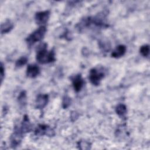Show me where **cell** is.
<instances>
[{
	"instance_id": "obj_5",
	"label": "cell",
	"mask_w": 150,
	"mask_h": 150,
	"mask_svg": "<svg viewBox=\"0 0 150 150\" xmlns=\"http://www.w3.org/2000/svg\"><path fill=\"white\" fill-rule=\"evenodd\" d=\"M23 134L20 128L17 126L15 127L14 131L11 138V144L13 148H16L21 144Z\"/></svg>"
},
{
	"instance_id": "obj_20",
	"label": "cell",
	"mask_w": 150,
	"mask_h": 150,
	"mask_svg": "<svg viewBox=\"0 0 150 150\" xmlns=\"http://www.w3.org/2000/svg\"><path fill=\"white\" fill-rule=\"evenodd\" d=\"M1 83L2 82V80L4 79V75H5V71H4V66H3V64L2 63H1Z\"/></svg>"
},
{
	"instance_id": "obj_1",
	"label": "cell",
	"mask_w": 150,
	"mask_h": 150,
	"mask_svg": "<svg viewBox=\"0 0 150 150\" xmlns=\"http://www.w3.org/2000/svg\"><path fill=\"white\" fill-rule=\"evenodd\" d=\"M36 59L37 61L41 64L52 63L56 60L55 53L53 50L47 51V44L45 43H42L38 48Z\"/></svg>"
},
{
	"instance_id": "obj_14",
	"label": "cell",
	"mask_w": 150,
	"mask_h": 150,
	"mask_svg": "<svg viewBox=\"0 0 150 150\" xmlns=\"http://www.w3.org/2000/svg\"><path fill=\"white\" fill-rule=\"evenodd\" d=\"M26 93L25 91H22V92L20 93L18 97V103H19L20 105L22 107L25 106V105L26 104Z\"/></svg>"
},
{
	"instance_id": "obj_18",
	"label": "cell",
	"mask_w": 150,
	"mask_h": 150,
	"mask_svg": "<svg viewBox=\"0 0 150 150\" xmlns=\"http://www.w3.org/2000/svg\"><path fill=\"white\" fill-rule=\"evenodd\" d=\"M71 104V99L68 96H64L63 101H62V106L64 108H67Z\"/></svg>"
},
{
	"instance_id": "obj_9",
	"label": "cell",
	"mask_w": 150,
	"mask_h": 150,
	"mask_svg": "<svg viewBox=\"0 0 150 150\" xmlns=\"http://www.w3.org/2000/svg\"><path fill=\"white\" fill-rule=\"evenodd\" d=\"M40 73L39 67L35 64H30L26 69V75L29 78H35Z\"/></svg>"
},
{
	"instance_id": "obj_19",
	"label": "cell",
	"mask_w": 150,
	"mask_h": 150,
	"mask_svg": "<svg viewBox=\"0 0 150 150\" xmlns=\"http://www.w3.org/2000/svg\"><path fill=\"white\" fill-rule=\"evenodd\" d=\"M100 47L104 51H108L110 49V45L107 42H100Z\"/></svg>"
},
{
	"instance_id": "obj_7",
	"label": "cell",
	"mask_w": 150,
	"mask_h": 150,
	"mask_svg": "<svg viewBox=\"0 0 150 150\" xmlns=\"http://www.w3.org/2000/svg\"><path fill=\"white\" fill-rule=\"evenodd\" d=\"M49 100V96L46 94H39L35 100V108L37 109L43 108L47 104Z\"/></svg>"
},
{
	"instance_id": "obj_6",
	"label": "cell",
	"mask_w": 150,
	"mask_h": 150,
	"mask_svg": "<svg viewBox=\"0 0 150 150\" xmlns=\"http://www.w3.org/2000/svg\"><path fill=\"white\" fill-rule=\"evenodd\" d=\"M49 16H50L49 11L38 12L36 13L35 16V22L37 24L40 25L41 26H43V25L47 23L49 18Z\"/></svg>"
},
{
	"instance_id": "obj_16",
	"label": "cell",
	"mask_w": 150,
	"mask_h": 150,
	"mask_svg": "<svg viewBox=\"0 0 150 150\" xmlns=\"http://www.w3.org/2000/svg\"><path fill=\"white\" fill-rule=\"evenodd\" d=\"M28 62V58L25 56H22L19 59H18L15 63V66L16 67H21L23 66H24L25 64H26Z\"/></svg>"
},
{
	"instance_id": "obj_15",
	"label": "cell",
	"mask_w": 150,
	"mask_h": 150,
	"mask_svg": "<svg viewBox=\"0 0 150 150\" xmlns=\"http://www.w3.org/2000/svg\"><path fill=\"white\" fill-rule=\"evenodd\" d=\"M139 52L144 57H148L149 54V46L148 45H144L140 47Z\"/></svg>"
},
{
	"instance_id": "obj_3",
	"label": "cell",
	"mask_w": 150,
	"mask_h": 150,
	"mask_svg": "<svg viewBox=\"0 0 150 150\" xmlns=\"http://www.w3.org/2000/svg\"><path fill=\"white\" fill-rule=\"evenodd\" d=\"M104 77V73L102 70L93 68L90 71L88 78L91 84L94 86H98Z\"/></svg>"
},
{
	"instance_id": "obj_11",
	"label": "cell",
	"mask_w": 150,
	"mask_h": 150,
	"mask_svg": "<svg viewBox=\"0 0 150 150\" xmlns=\"http://www.w3.org/2000/svg\"><path fill=\"white\" fill-rule=\"evenodd\" d=\"M127 47L125 45H120L117 46V47L112 51L111 53V57L114 58H119L122 56L126 52Z\"/></svg>"
},
{
	"instance_id": "obj_10",
	"label": "cell",
	"mask_w": 150,
	"mask_h": 150,
	"mask_svg": "<svg viewBox=\"0 0 150 150\" xmlns=\"http://www.w3.org/2000/svg\"><path fill=\"white\" fill-rule=\"evenodd\" d=\"M21 129L22 132L25 134L30 132L32 130V125L29 121V119L28 118V116L27 115H25L23 118V120L21 124Z\"/></svg>"
},
{
	"instance_id": "obj_12",
	"label": "cell",
	"mask_w": 150,
	"mask_h": 150,
	"mask_svg": "<svg viewBox=\"0 0 150 150\" xmlns=\"http://www.w3.org/2000/svg\"><path fill=\"white\" fill-rule=\"evenodd\" d=\"M13 28V23L11 21L7 19L1 24V32L2 34L10 32Z\"/></svg>"
},
{
	"instance_id": "obj_17",
	"label": "cell",
	"mask_w": 150,
	"mask_h": 150,
	"mask_svg": "<svg viewBox=\"0 0 150 150\" xmlns=\"http://www.w3.org/2000/svg\"><path fill=\"white\" fill-rule=\"evenodd\" d=\"M79 148L81 149H88L90 148V144L86 141H80L79 142Z\"/></svg>"
},
{
	"instance_id": "obj_8",
	"label": "cell",
	"mask_w": 150,
	"mask_h": 150,
	"mask_svg": "<svg viewBox=\"0 0 150 150\" xmlns=\"http://www.w3.org/2000/svg\"><path fill=\"white\" fill-rule=\"evenodd\" d=\"M84 81L80 74H77L72 78V84L76 92H79L83 88Z\"/></svg>"
},
{
	"instance_id": "obj_2",
	"label": "cell",
	"mask_w": 150,
	"mask_h": 150,
	"mask_svg": "<svg viewBox=\"0 0 150 150\" xmlns=\"http://www.w3.org/2000/svg\"><path fill=\"white\" fill-rule=\"evenodd\" d=\"M46 32V28L45 26H40L38 29L30 34L26 40L29 45H32L35 43L41 40L44 37Z\"/></svg>"
},
{
	"instance_id": "obj_13",
	"label": "cell",
	"mask_w": 150,
	"mask_h": 150,
	"mask_svg": "<svg viewBox=\"0 0 150 150\" xmlns=\"http://www.w3.org/2000/svg\"><path fill=\"white\" fill-rule=\"evenodd\" d=\"M127 107L124 104H120L115 108V112L117 114L121 117H124L127 114Z\"/></svg>"
},
{
	"instance_id": "obj_4",
	"label": "cell",
	"mask_w": 150,
	"mask_h": 150,
	"mask_svg": "<svg viewBox=\"0 0 150 150\" xmlns=\"http://www.w3.org/2000/svg\"><path fill=\"white\" fill-rule=\"evenodd\" d=\"M35 134L37 136L46 135L49 137H53L55 133L54 130L49 126L45 124H39L35 131Z\"/></svg>"
}]
</instances>
